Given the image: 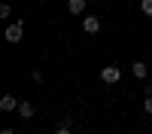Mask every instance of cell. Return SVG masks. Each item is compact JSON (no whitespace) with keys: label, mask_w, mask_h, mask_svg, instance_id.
I'll use <instances>...</instances> for the list:
<instances>
[{"label":"cell","mask_w":152,"mask_h":134,"mask_svg":"<svg viewBox=\"0 0 152 134\" xmlns=\"http://www.w3.org/2000/svg\"><path fill=\"white\" fill-rule=\"evenodd\" d=\"M12 15V6L9 3H0V18H9Z\"/></svg>","instance_id":"9c48e42d"},{"label":"cell","mask_w":152,"mask_h":134,"mask_svg":"<svg viewBox=\"0 0 152 134\" xmlns=\"http://www.w3.org/2000/svg\"><path fill=\"white\" fill-rule=\"evenodd\" d=\"M0 134H12V128H3V131H0Z\"/></svg>","instance_id":"7c38bea8"},{"label":"cell","mask_w":152,"mask_h":134,"mask_svg":"<svg viewBox=\"0 0 152 134\" xmlns=\"http://www.w3.org/2000/svg\"><path fill=\"white\" fill-rule=\"evenodd\" d=\"M18 104H21V101H15L12 94H3V97H0V110H3V113H12V110H18Z\"/></svg>","instance_id":"5b68a950"},{"label":"cell","mask_w":152,"mask_h":134,"mask_svg":"<svg viewBox=\"0 0 152 134\" xmlns=\"http://www.w3.org/2000/svg\"><path fill=\"white\" fill-rule=\"evenodd\" d=\"M146 94H152V85H146Z\"/></svg>","instance_id":"4fadbf2b"},{"label":"cell","mask_w":152,"mask_h":134,"mask_svg":"<svg viewBox=\"0 0 152 134\" xmlns=\"http://www.w3.org/2000/svg\"><path fill=\"white\" fill-rule=\"evenodd\" d=\"M67 12L70 15H82L85 12V0H67Z\"/></svg>","instance_id":"52a82bcc"},{"label":"cell","mask_w":152,"mask_h":134,"mask_svg":"<svg viewBox=\"0 0 152 134\" xmlns=\"http://www.w3.org/2000/svg\"><path fill=\"white\" fill-rule=\"evenodd\" d=\"M82 31H85V34H97V31H100V18H97V15H85V18H82Z\"/></svg>","instance_id":"277c9868"},{"label":"cell","mask_w":152,"mask_h":134,"mask_svg":"<svg viewBox=\"0 0 152 134\" xmlns=\"http://www.w3.org/2000/svg\"><path fill=\"white\" fill-rule=\"evenodd\" d=\"M131 76L134 79H146L149 76V67L143 64V61H134V64H131Z\"/></svg>","instance_id":"8992f818"},{"label":"cell","mask_w":152,"mask_h":134,"mask_svg":"<svg viewBox=\"0 0 152 134\" xmlns=\"http://www.w3.org/2000/svg\"><path fill=\"white\" fill-rule=\"evenodd\" d=\"M100 79H104L107 85H116L122 79V70L119 67H100Z\"/></svg>","instance_id":"7a4b0ae2"},{"label":"cell","mask_w":152,"mask_h":134,"mask_svg":"<svg viewBox=\"0 0 152 134\" xmlns=\"http://www.w3.org/2000/svg\"><path fill=\"white\" fill-rule=\"evenodd\" d=\"M15 113H18V119H21V122H31V119H34V104H31V101H21Z\"/></svg>","instance_id":"3957f363"},{"label":"cell","mask_w":152,"mask_h":134,"mask_svg":"<svg viewBox=\"0 0 152 134\" xmlns=\"http://www.w3.org/2000/svg\"><path fill=\"white\" fill-rule=\"evenodd\" d=\"M55 134H70V125H67V122H61V125L55 128Z\"/></svg>","instance_id":"30bf717a"},{"label":"cell","mask_w":152,"mask_h":134,"mask_svg":"<svg viewBox=\"0 0 152 134\" xmlns=\"http://www.w3.org/2000/svg\"><path fill=\"white\" fill-rule=\"evenodd\" d=\"M143 110H146V113H152V94H146V101H143Z\"/></svg>","instance_id":"8fae6325"},{"label":"cell","mask_w":152,"mask_h":134,"mask_svg":"<svg viewBox=\"0 0 152 134\" xmlns=\"http://www.w3.org/2000/svg\"><path fill=\"white\" fill-rule=\"evenodd\" d=\"M3 37H6V43H21V40H24V21L18 18V21H12V24H6V31H3Z\"/></svg>","instance_id":"6da1fadb"},{"label":"cell","mask_w":152,"mask_h":134,"mask_svg":"<svg viewBox=\"0 0 152 134\" xmlns=\"http://www.w3.org/2000/svg\"><path fill=\"white\" fill-rule=\"evenodd\" d=\"M140 12L152 18V0H140Z\"/></svg>","instance_id":"ba28073f"}]
</instances>
